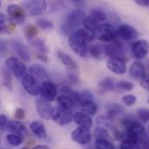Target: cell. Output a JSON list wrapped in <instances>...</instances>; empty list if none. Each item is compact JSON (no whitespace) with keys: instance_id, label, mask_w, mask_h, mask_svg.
Segmentation results:
<instances>
[{"instance_id":"cell-18","label":"cell","mask_w":149,"mask_h":149,"mask_svg":"<svg viewBox=\"0 0 149 149\" xmlns=\"http://www.w3.org/2000/svg\"><path fill=\"white\" fill-rule=\"evenodd\" d=\"M12 49L17 53V55L20 58V59L28 62L31 60V52L27 45L24 44L19 42V41H14L11 45Z\"/></svg>"},{"instance_id":"cell-38","label":"cell","mask_w":149,"mask_h":149,"mask_svg":"<svg viewBox=\"0 0 149 149\" xmlns=\"http://www.w3.org/2000/svg\"><path fill=\"white\" fill-rule=\"evenodd\" d=\"M90 16L94 17L99 23L104 22L107 20V14L100 9H96V8L91 9L90 10Z\"/></svg>"},{"instance_id":"cell-2","label":"cell","mask_w":149,"mask_h":149,"mask_svg":"<svg viewBox=\"0 0 149 149\" xmlns=\"http://www.w3.org/2000/svg\"><path fill=\"white\" fill-rule=\"evenodd\" d=\"M85 12L82 10L76 9L72 11H70L64 21L61 24L60 26V31L65 36H71L77 29L78 26L83 24L85 18L86 17L85 16Z\"/></svg>"},{"instance_id":"cell-23","label":"cell","mask_w":149,"mask_h":149,"mask_svg":"<svg viewBox=\"0 0 149 149\" xmlns=\"http://www.w3.org/2000/svg\"><path fill=\"white\" fill-rule=\"evenodd\" d=\"M30 130L31 131V133L36 136L38 137V139H41V140H45L47 138V132H46V129L44 126V124L41 122V121H38V120H35V121H32L31 124H30Z\"/></svg>"},{"instance_id":"cell-29","label":"cell","mask_w":149,"mask_h":149,"mask_svg":"<svg viewBox=\"0 0 149 149\" xmlns=\"http://www.w3.org/2000/svg\"><path fill=\"white\" fill-rule=\"evenodd\" d=\"M29 44L41 54H46L49 52V47L41 38H36L32 40H29Z\"/></svg>"},{"instance_id":"cell-35","label":"cell","mask_w":149,"mask_h":149,"mask_svg":"<svg viewBox=\"0 0 149 149\" xmlns=\"http://www.w3.org/2000/svg\"><path fill=\"white\" fill-rule=\"evenodd\" d=\"M39 31L38 29V26L34 24H28L24 28V35L29 40H32L36 38V37L38 35Z\"/></svg>"},{"instance_id":"cell-31","label":"cell","mask_w":149,"mask_h":149,"mask_svg":"<svg viewBox=\"0 0 149 149\" xmlns=\"http://www.w3.org/2000/svg\"><path fill=\"white\" fill-rule=\"evenodd\" d=\"M94 137L96 140H108V141H113L112 136L110 135L109 132L106 127H98L94 129Z\"/></svg>"},{"instance_id":"cell-46","label":"cell","mask_w":149,"mask_h":149,"mask_svg":"<svg viewBox=\"0 0 149 149\" xmlns=\"http://www.w3.org/2000/svg\"><path fill=\"white\" fill-rule=\"evenodd\" d=\"M14 116H15V119L17 120H23L24 118V116H25V112H24V110L23 109V108H17V110H16V112H15V114H14Z\"/></svg>"},{"instance_id":"cell-26","label":"cell","mask_w":149,"mask_h":149,"mask_svg":"<svg viewBox=\"0 0 149 149\" xmlns=\"http://www.w3.org/2000/svg\"><path fill=\"white\" fill-rule=\"evenodd\" d=\"M57 56H58V59L60 60V62L65 66L68 67L70 70H77V68H78L77 63L69 54H67V53H65V52H62V51H58Z\"/></svg>"},{"instance_id":"cell-43","label":"cell","mask_w":149,"mask_h":149,"mask_svg":"<svg viewBox=\"0 0 149 149\" xmlns=\"http://www.w3.org/2000/svg\"><path fill=\"white\" fill-rule=\"evenodd\" d=\"M96 122L99 127H111L112 120L109 119L107 116H100L97 118Z\"/></svg>"},{"instance_id":"cell-50","label":"cell","mask_w":149,"mask_h":149,"mask_svg":"<svg viewBox=\"0 0 149 149\" xmlns=\"http://www.w3.org/2000/svg\"><path fill=\"white\" fill-rule=\"evenodd\" d=\"M37 58H38L40 61H42L44 64H48V62H49V58H48V57H47L45 54L38 53V54H37Z\"/></svg>"},{"instance_id":"cell-33","label":"cell","mask_w":149,"mask_h":149,"mask_svg":"<svg viewBox=\"0 0 149 149\" xmlns=\"http://www.w3.org/2000/svg\"><path fill=\"white\" fill-rule=\"evenodd\" d=\"M60 92L62 93V94L71 97L76 103L78 102L79 92L73 90V89H72V87H70L69 86H61Z\"/></svg>"},{"instance_id":"cell-22","label":"cell","mask_w":149,"mask_h":149,"mask_svg":"<svg viewBox=\"0 0 149 149\" xmlns=\"http://www.w3.org/2000/svg\"><path fill=\"white\" fill-rule=\"evenodd\" d=\"M83 25L85 27V30L91 33V41L96 38V32L98 31L100 23L92 16H87L84 20Z\"/></svg>"},{"instance_id":"cell-44","label":"cell","mask_w":149,"mask_h":149,"mask_svg":"<svg viewBox=\"0 0 149 149\" xmlns=\"http://www.w3.org/2000/svg\"><path fill=\"white\" fill-rule=\"evenodd\" d=\"M136 100H137V98L133 94H127L122 98L123 103L127 107H131V106L134 105Z\"/></svg>"},{"instance_id":"cell-3","label":"cell","mask_w":149,"mask_h":149,"mask_svg":"<svg viewBox=\"0 0 149 149\" xmlns=\"http://www.w3.org/2000/svg\"><path fill=\"white\" fill-rule=\"evenodd\" d=\"M124 134L125 139H131L140 144L146 140L147 130L142 123H141L140 121L133 120L127 127H125Z\"/></svg>"},{"instance_id":"cell-14","label":"cell","mask_w":149,"mask_h":149,"mask_svg":"<svg viewBox=\"0 0 149 149\" xmlns=\"http://www.w3.org/2000/svg\"><path fill=\"white\" fill-rule=\"evenodd\" d=\"M107 66L110 72L116 75H122L127 71L125 59L119 58H109L107 61Z\"/></svg>"},{"instance_id":"cell-19","label":"cell","mask_w":149,"mask_h":149,"mask_svg":"<svg viewBox=\"0 0 149 149\" xmlns=\"http://www.w3.org/2000/svg\"><path fill=\"white\" fill-rule=\"evenodd\" d=\"M73 121L80 127H85L87 129H91L93 127V120L90 115L80 111L77 112L73 115Z\"/></svg>"},{"instance_id":"cell-57","label":"cell","mask_w":149,"mask_h":149,"mask_svg":"<svg viewBox=\"0 0 149 149\" xmlns=\"http://www.w3.org/2000/svg\"><path fill=\"white\" fill-rule=\"evenodd\" d=\"M148 103H149V99H148Z\"/></svg>"},{"instance_id":"cell-56","label":"cell","mask_w":149,"mask_h":149,"mask_svg":"<svg viewBox=\"0 0 149 149\" xmlns=\"http://www.w3.org/2000/svg\"><path fill=\"white\" fill-rule=\"evenodd\" d=\"M138 149H142V148H138Z\"/></svg>"},{"instance_id":"cell-13","label":"cell","mask_w":149,"mask_h":149,"mask_svg":"<svg viewBox=\"0 0 149 149\" xmlns=\"http://www.w3.org/2000/svg\"><path fill=\"white\" fill-rule=\"evenodd\" d=\"M132 52L134 57L137 60H141L145 58L149 52V42L146 39H141L134 42L132 45Z\"/></svg>"},{"instance_id":"cell-8","label":"cell","mask_w":149,"mask_h":149,"mask_svg":"<svg viewBox=\"0 0 149 149\" xmlns=\"http://www.w3.org/2000/svg\"><path fill=\"white\" fill-rule=\"evenodd\" d=\"M72 139L74 142L86 146L93 141V134L90 129L78 127L72 132Z\"/></svg>"},{"instance_id":"cell-17","label":"cell","mask_w":149,"mask_h":149,"mask_svg":"<svg viewBox=\"0 0 149 149\" xmlns=\"http://www.w3.org/2000/svg\"><path fill=\"white\" fill-rule=\"evenodd\" d=\"M147 70L145 67V65L140 61V60H136L134 62H133L129 67V76L137 81H141L147 75Z\"/></svg>"},{"instance_id":"cell-52","label":"cell","mask_w":149,"mask_h":149,"mask_svg":"<svg viewBox=\"0 0 149 149\" xmlns=\"http://www.w3.org/2000/svg\"><path fill=\"white\" fill-rule=\"evenodd\" d=\"M33 149H50L47 146H45V145H38V146H36V147H34Z\"/></svg>"},{"instance_id":"cell-12","label":"cell","mask_w":149,"mask_h":149,"mask_svg":"<svg viewBox=\"0 0 149 149\" xmlns=\"http://www.w3.org/2000/svg\"><path fill=\"white\" fill-rule=\"evenodd\" d=\"M52 120L60 126H65L70 124L73 120V116L72 115L70 111L65 110L60 107L54 108V112L52 114Z\"/></svg>"},{"instance_id":"cell-55","label":"cell","mask_w":149,"mask_h":149,"mask_svg":"<svg viewBox=\"0 0 149 149\" xmlns=\"http://www.w3.org/2000/svg\"><path fill=\"white\" fill-rule=\"evenodd\" d=\"M148 131H149V123H148Z\"/></svg>"},{"instance_id":"cell-28","label":"cell","mask_w":149,"mask_h":149,"mask_svg":"<svg viewBox=\"0 0 149 149\" xmlns=\"http://www.w3.org/2000/svg\"><path fill=\"white\" fill-rule=\"evenodd\" d=\"M115 86H116V84L114 83L113 79H111L110 77H107V78L103 79L98 84L99 90L101 93L113 91V90H115Z\"/></svg>"},{"instance_id":"cell-24","label":"cell","mask_w":149,"mask_h":149,"mask_svg":"<svg viewBox=\"0 0 149 149\" xmlns=\"http://www.w3.org/2000/svg\"><path fill=\"white\" fill-rule=\"evenodd\" d=\"M29 73L38 79H46L48 78V72L46 68L41 64H32L29 67Z\"/></svg>"},{"instance_id":"cell-9","label":"cell","mask_w":149,"mask_h":149,"mask_svg":"<svg viewBox=\"0 0 149 149\" xmlns=\"http://www.w3.org/2000/svg\"><path fill=\"white\" fill-rule=\"evenodd\" d=\"M106 55L110 58H126V50L123 43L118 39L106 45Z\"/></svg>"},{"instance_id":"cell-37","label":"cell","mask_w":149,"mask_h":149,"mask_svg":"<svg viewBox=\"0 0 149 149\" xmlns=\"http://www.w3.org/2000/svg\"><path fill=\"white\" fill-rule=\"evenodd\" d=\"M140 148V145L138 142L131 140V139H124L121 141L119 149H138Z\"/></svg>"},{"instance_id":"cell-25","label":"cell","mask_w":149,"mask_h":149,"mask_svg":"<svg viewBox=\"0 0 149 149\" xmlns=\"http://www.w3.org/2000/svg\"><path fill=\"white\" fill-rule=\"evenodd\" d=\"M124 107L118 103H108L106 106V113L107 116L112 120H114L117 116L124 113Z\"/></svg>"},{"instance_id":"cell-6","label":"cell","mask_w":149,"mask_h":149,"mask_svg":"<svg viewBox=\"0 0 149 149\" xmlns=\"http://www.w3.org/2000/svg\"><path fill=\"white\" fill-rule=\"evenodd\" d=\"M22 86L28 94L31 96L40 95L41 86L39 85L38 79L31 73H26L22 78Z\"/></svg>"},{"instance_id":"cell-54","label":"cell","mask_w":149,"mask_h":149,"mask_svg":"<svg viewBox=\"0 0 149 149\" xmlns=\"http://www.w3.org/2000/svg\"><path fill=\"white\" fill-rule=\"evenodd\" d=\"M21 149H29V148H22Z\"/></svg>"},{"instance_id":"cell-45","label":"cell","mask_w":149,"mask_h":149,"mask_svg":"<svg viewBox=\"0 0 149 149\" xmlns=\"http://www.w3.org/2000/svg\"><path fill=\"white\" fill-rule=\"evenodd\" d=\"M7 20L5 16L1 13L0 15V27H1V32H6V26H7Z\"/></svg>"},{"instance_id":"cell-5","label":"cell","mask_w":149,"mask_h":149,"mask_svg":"<svg viewBox=\"0 0 149 149\" xmlns=\"http://www.w3.org/2000/svg\"><path fill=\"white\" fill-rule=\"evenodd\" d=\"M5 66L17 78H23L26 74V66L22 59L17 57H9L5 60Z\"/></svg>"},{"instance_id":"cell-51","label":"cell","mask_w":149,"mask_h":149,"mask_svg":"<svg viewBox=\"0 0 149 149\" xmlns=\"http://www.w3.org/2000/svg\"><path fill=\"white\" fill-rule=\"evenodd\" d=\"M135 3L143 7H147L148 5H149L148 0H135Z\"/></svg>"},{"instance_id":"cell-49","label":"cell","mask_w":149,"mask_h":149,"mask_svg":"<svg viewBox=\"0 0 149 149\" xmlns=\"http://www.w3.org/2000/svg\"><path fill=\"white\" fill-rule=\"evenodd\" d=\"M15 27H16V24L10 21L8 24H7V26H6V32L7 33H11L12 31H15Z\"/></svg>"},{"instance_id":"cell-42","label":"cell","mask_w":149,"mask_h":149,"mask_svg":"<svg viewBox=\"0 0 149 149\" xmlns=\"http://www.w3.org/2000/svg\"><path fill=\"white\" fill-rule=\"evenodd\" d=\"M136 114H137L138 119L141 121H142L144 123L149 121V109H148V108H140V109H138L137 112H136Z\"/></svg>"},{"instance_id":"cell-10","label":"cell","mask_w":149,"mask_h":149,"mask_svg":"<svg viewBox=\"0 0 149 149\" xmlns=\"http://www.w3.org/2000/svg\"><path fill=\"white\" fill-rule=\"evenodd\" d=\"M23 6L31 16H38L45 13L47 10V3L43 0L25 1Z\"/></svg>"},{"instance_id":"cell-48","label":"cell","mask_w":149,"mask_h":149,"mask_svg":"<svg viewBox=\"0 0 149 149\" xmlns=\"http://www.w3.org/2000/svg\"><path fill=\"white\" fill-rule=\"evenodd\" d=\"M8 122L9 121L7 120L6 116L3 115V114H1L0 115V127H1L2 130H3L4 128H6V126H7Z\"/></svg>"},{"instance_id":"cell-4","label":"cell","mask_w":149,"mask_h":149,"mask_svg":"<svg viewBox=\"0 0 149 149\" xmlns=\"http://www.w3.org/2000/svg\"><path fill=\"white\" fill-rule=\"evenodd\" d=\"M117 30L108 23L100 24L98 31L96 32V38L100 41L110 43L117 39Z\"/></svg>"},{"instance_id":"cell-15","label":"cell","mask_w":149,"mask_h":149,"mask_svg":"<svg viewBox=\"0 0 149 149\" xmlns=\"http://www.w3.org/2000/svg\"><path fill=\"white\" fill-rule=\"evenodd\" d=\"M40 95H41V98L50 102L54 100L58 95V89H57L56 85L50 80L43 81L41 84Z\"/></svg>"},{"instance_id":"cell-20","label":"cell","mask_w":149,"mask_h":149,"mask_svg":"<svg viewBox=\"0 0 149 149\" xmlns=\"http://www.w3.org/2000/svg\"><path fill=\"white\" fill-rule=\"evenodd\" d=\"M6 129L14 134H17L19 136H26L28 134V130L26 127L19 120H10L6 126Z\"/></svg>"},{"instance_id":"cell-41","label":"cell","mask_w":149,"mask_h":149,"mask_svg":"<svg viewBox=\"0 0 149 149\" xmlns=\"http://www.w3.org/2000/svg\"><path fill=\"white\" fill-rule=\"evenodd\" d=\"M36 24L38 27L41 28L44 31H49L53 29V24L52 21L46 19V18H40L36 22Z\"/></svg>"},{"instance_id":"cell-47","label":"cell","mask_w":149,"mask_h":149,"mask_svg":"<svg viewBox=\"0 0 149 149\" xmlns=\"http://www.w3.org/2000/svg\"><path fill=\"white\" fill-rule=\"evenodd\" d=\"M141 86L144 90L149 92V74H147L146 77L141 81Z\"/></svg>"},{"instance_id":"cell-40","label":"cell","mask_w":149,"mask_h":149,"mask_svg":"<svg viewBox=\"0 0 149 149\" xmlns=\"http://www.w3.org/2000/svg\"><path fill=\"white\" fill-rule=\"evenodd\" d=\"M6 140L8 141L9 144H10L11 146H19L23 143V137L19 136L17 134H9L6 136Z\"/></svg>"},{"instance_id":"cell-1","label":"cell","mask_w":149,"mask_h":149,"mask_svg":"<svg viewBox=\"0 0 149 149\" xmlns=\"http://www.w3.org/2000/svg\"><path fill=\"white\" fill-rule=\"evenodd\" d=\"M91 41V33L85 29H77L69 38L68 45L72 51L82 58L87 57L88 43Z\"/></svg>"},{"instance_id":"cell-34","label":"cell","mask_w":149,"mask_h":149,"mask_svg":"<svg viewBox=\"0 0 149 149\" xmlns=\"http://www.w3.org/2000/svg\"><path fill=\"white\" fill-rule=\"evenodd\" d=\"M95 149H117L113 143V141L108 140H96L94 142Z\"/></svg>"},{"instance_id":"cell-7","label":"cell","mask_w":149,"mask_h":149,"mask_svg":"<svg viewBox=\"0 0 149 149\" xmlns=\"http://www.w3.org/2000/svg\"><path fill=\"white\" fill-rule=\"evenodd\" d=\"M35 107H36L38 114L41 119L49 120L50 119L52 118L54 108L51 105L50 101H48L43 98H38V99H37V100L35 102Z\"/></svg>"},{"instance_id":"cell-39","label":"cell","mask_w":149,"mask_h":149,"mask_svg":"<svg viewBox=\"0 0 149 149\" xmlns=\"http://www.w3.org/2000/svg\"><path fill=\"white\" fill-rule=\"evenodd\" d=\"M93 93L88 91V90H84V91H81L79 92V100H78V104L80 105L84 102H87V101H93Z\"/></svg>"},{"instance_id":"cell-16","label":"cell","mask_w":149,"mask_h":149,"mask_svg":"<svg viewBox=\"0 0 149 149\" xmlns=\"http://www.w3.org/2000/svg\"><path fill=\"white\" fill-rule=\"evenodd\" d=\"M6 11H7L8 15L10 16L11 22H13L15 24H21L24 22L25 11H24V8H22L20 5L10 4L7 7Z\"/></svg>"},{"instance_id":"cell-21","label":"cell","mask_w":149,"mask_h":149,"mask_svg":"<svg viewBox=\"0 0 149 149\" xmlns=\"http://www.w3.org/2000/svg\"><path fill=\"white\" fill-rule=\"evenodd\" d=\"M88 53L95 59H102L106 55V45L94 43L88 46Z\"/></svg>"},{"instance_id":"cell-32","label":"cell","mask_w":149,"mask_h":149,"mask_svg":"<svg viewBox=\"0 0 149 149\" xmlns=\"http://www.w3.org/2000/svg\"><path fill=\"white\" fill-rule=\"evenodd\" d=\"M2 84L4 87H6L8 90L12 89V78L10 72L6 69H3L2 71Z\"/></svg>"},{"instance_id":"cell-11","label":"cell","mask_w":149,"mask_h":149,"mask_svg":"<svg viewBox=\"0 0 149 149\" xmlns=\"http://www.w3.org/2000/svg\"><path fill=\"white\" fill-rule=\"evenodd\" d=\"M117 37L124 41H133L139 37V32L134 27L123 24L117 29Z\"/></svg>"},{"instance_id":"cell-36","label":"cell","mask_w":149,"mask_h":149,"mask_svg":"<svg viewBox=\"0 0 149 149\" xmlns=\"http://www.w3.org/2000/svg\"><path fill=\"white\" fill-rule=\"evenodd\" d=\"M134 84L130 81H127V80H120L119 82L116 83L115 86V90L120 91L121 93L123 92H129L132 91L134 88Z\"/></svg>"},{"instance_id":"cell-53","label":"cell","mask_w":149,"mask_h":149,"mask_svg":"<svg viewBox=\"0 0 149 149\" xmlns=\"http://www.w3.org/2000/svg\"><path fill=\"white\" fill-rule=\"evenodd\" d=\"M145 67H146V70H148L149 72V59L146 62V65H145Z\"/></svg>"},{"instance_id":"cell-30","label":"cell","mask_w":149,"mask_h":149,"mask_svg":"<svg viewBox=\"0 0 149 149\" xmlns=\"http://www.w3.org/2000/svg\"><path fill=\"white\" fill-rule=\"evenodd\" d=\"M82 112L87 113L88 115L90 116H93V115H95L97 111H98V108H97V106L96 104L93 102V101H87V102H84L82 104L79 105Z\"/></svg>"},{"instance_id":"cell-27","label":"cell","mask_w":149,"mask_h":149,"mask_svg":"<svg viewBox=\"0 0 149 149\" xmlns=\"http://www.w3.org/2000/svg\"><path fill=\"white\" fill-rule=\"evenodd\" d=\"M57 101H58V107L70 112H72V110L75 107V105H76V102L71 97L64 95V94L58 96Z\"/></svg>"}]
</instances>
